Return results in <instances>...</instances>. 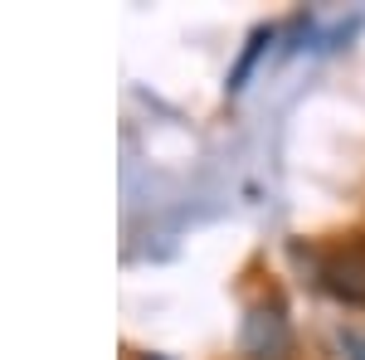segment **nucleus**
Instances as JSON below:
<instances>
[{"mask_svg":"<svg viewBox=\"0 0 365 360\" xmlns=\"http://www.w3.org/2000/svg\"><path fill=\"white\" fill-rule=\"evenodd\" d=\"M327 292H336L341 302H365V253H341L327 263Z\"/></svg>","mask_w":365,"mask_h":360,"instance_id":"obj_2","label":"nucleus"},{"mask_svg":"<svg viewBox=\"0 0 365 360\" xmlns=\"http://www.w3.org/2000/svg\"><path fill=\"white\" fill-rule=\"evenodd\" d=\"M146 360H161V356H146Z\"/></svg>","mask_w":365,"mask_h":360,"instance_id":"obj_4","label":"nucleus"},{"mask_svg":"<svg viewBox=\"0 0 365 360\" xmlns=\"http://www.w3.org/2000/svg\"><path fill=\"white\" fill-rule=\"evenodd\" d=\"M263 39H268V29H258V34L249 39V49H244V58H239V68L229 73V93H239V88H244V73L253 68V58H258V49H263Z\"/></svg>","mask_w":365,"mask_h":360,"instance_id":"obj_3","label":"nucleus"},{"mask_svg":"<svg viewBox=\"0 0 365 360\" xmlns=\"http://www.w3.org/2000/svg\"><path fill=\"white\" fill-rule=\"evenodd\" d=\"M287 351H292L287 317L278 307H253L249 322H244V356L249 360H287Z\"/></svg>","mask_w":365,"mask_h":360,"instance_id":"obj_1","label":"nucleus"}]
</instances>
